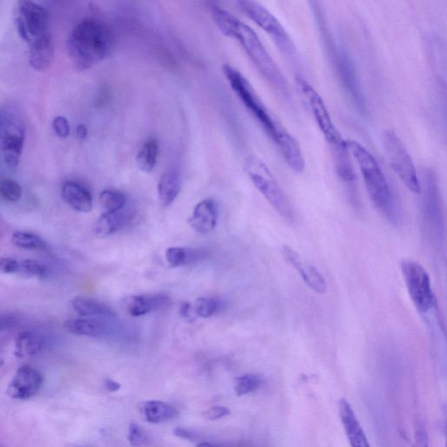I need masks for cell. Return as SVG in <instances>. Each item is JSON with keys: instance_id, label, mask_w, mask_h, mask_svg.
<instances>
[{"instance_id": "cell-6", "label": "cell", "mask_w": 447, "mask_h": 447, "mask_svg": "<svg viewBox=\"0 0 447 447\" xmlns=\"http://www.w3.org/2000/svg\"><path fill=\"white\" fill-rule=\"evenodd\" d=\"M27 135L23 117L14 107L0 109V153L11 168L20 164Z\"/></svg>"}, {"instance_id": "cell-38", "label": "cell", "mask_w": 447, "mask_h": 447, "mask_svg": "<svg viewBox=\"0 0 447 447\" xmlns=\"http://www.w3.org/2000/svg\"><path fill=\"white\" fill-rule=\"evenodd\" d=\"M413 447H430L427 432L422 427H419L415 434V442Z\"/></svg>"}, {"instance_id": "cell-29", "label": "cell", "mask_w": 447, "mask_h": 447, "mask_svg": "<svg viewBox=\"0 0 447 447\" xmlns=\"http://www.w3.org/2000/svg\"><path fill=\"white\" fill-rule=\"evenodd\" d=\"M14 245L27 250H45L47 245L42 238L32 232L18 231L12 236Z\"/></svg>"}, {"instance_id": "cell-13", "label": "cell", "mask_w": 447, "mask_h": 447, "mask_svg": "<svg viewBox=\"0 0 447 447\" xmlns=\"http://www.w3.org/2000/svg\"><path fill=\"white\" fill-rule=\"evenodd\" d=\"M282 253L284 258L295 268L310 290L318 294L326 293L328 290L326 280L316 267L306 261L297 251L290 246H284Z\"/></svg>"}, {"instance_id": "cell-2", "label": "cell", "mask_w": 447, "mask_h": 447, "mask_svg": "<svg viewBox=\"0 0 447 447\" xmlns=\"http://www.w3.org/2000/svg\"><path fill=\"white\" fill-rule=\"evenodd\" d=\"M114 42L112 29L105 22L88 18L69 33L66 49L73 66L84 71L108 58L112 53Z\"/></svg>"}, {"instance_id": "cell-40", "label": "cell", "mask_w": 447, "mask_h": 447, "mask_svg": "<svg viewBox=\"0 0 447 447\" xmlns=\"http://www.w3.org/2000/svg\"><path fill=\"white\" fill-rule=\"evenodd\" d=\"M173 434H174L177 437L183 439H187V441H194L195 435L192 434L190 431L187 429H184V428L177 427L174 431H173Z\"/></svg>"}, {"instance_id": "cell-24", "label": "cell", "mask_w": 447, "mask_h": 447, "mask_svg": "<svg viewBox=\"0 0 447 447\" xmlns=\"http://www.w3.org/2000/svg\"><path fill=\"white\" fill-rule=\"evenodd\" d=\"M206 256L204 250L187 247H169L165 252L166 261L169 267L179 268L201 261Z\"/></svg>"}, {"instance_id": "cell-36", "label": "cell", "mask_w": 447, "mask_h": 447, "mask_svg": "<svg viewBox=\"0 0 447 447\" xmlns=\"http://www.w3.org/2000/svg\"><path fill=\"white\" fill-rule=\"evenodd\" d=\"M230 415V409L225 407V406H214V407L203 412L201 416L204 417L205 419L217 420Z\"/></svg>"}, {"instance_id": "cell-35", "label": "cell", "mask_w": 447, "mask_h": 447, "mask_svg": "<svg viewBox=\"0 0 447 447\" xmlns=\"http://www.w3.org/2000/svg\"><path fill=\"white\" fill-rule=\"evenodd\" d=\"M53 128L55 134L62 139L68 138L70 135V131H71L69 121L65 117L61 116L54 118L53 121Z\"/></svg>"}, {"instance_id": "cell-12", "label": "cell", "mask_w": 447, "mask_h": 447, "mask_svg": "<svg viewBox=\"0 0 447 447\" xmlns=\"http://www.w3.org/2000/svg\"><path fill=\"white\" fill-rule=\"evenodd\" d=\"M424 219L432 228L439 231L442 222L441 194H439L437 177L431 169L423 173Z\"/></svg>"}, {"instance_id": "cell-4", "label": "cell", "mask_w": 447, "mask_h": 447, "mask_svg": "<svg viewBox=\"0 0 447 447\" xmlns=\"http://www.w3.org/2000/svg\"><path fill=\"white\" fill-rule=\"evenodd\" d=\"M223 73L232 90L277 145L288 132L273 118L249 81L238 69L231 65L225 64Z\"/></svg>"}, {"instance_id": "cell-16", "label": "cell", "mask_w": 447, "mask_h": 447, "mask_svg": "<svg viewBox=\"0 0 447 447\" xmlns=\"http://www.w3.org/2000/svg\"><path fill=\"white\" fill-rule=\"evenodd\" d=\"M219 217V210L213 199L198 203L189 220L191 227L199 234H206L214 230Z\"/></svg>"}, {"instance_id": "cell-21", "label": "cell", "mask_w": 447, "mask_h": 447, "mask_svg": "<svg viewBox=\"0 0 447 447\" xmlns=\"http://www.w3.org/2000/svg\"><path fill=\"white\" fill-rule=\"evenodd\" d=\"M65 330L69 333L76 335L90 336V338H102L110 334L109 324L103 319L79 318L66 321Z\"/></svg>"}, {"instance_id": "cell-3", "label": "cell", "mask_w": 447, "mask_h": 447, "mask_svg": "<svg viewBox=\"0 0 447 447\" xmlns=\"http://www.w3.org/2000/svg\"><path fill=\"white\" fill-rule=\"evenodd\" d=\"M347 146L359 167L365 187L373 204L388 219L395 220V202L389 183L379 162L361 143L354 140H347Z\"/></svg>"}, {"instance_id": "cell-33", "label": "cell", "mask_w": 447, "mask_h": 447, "mask_svg": "<svg viewBox=\"0 0 447 447\" xmlns=\"http://www.w3.org/2000/svg\"><path fill=\"white\" fill-rule=\"evenodd\" d=\"M18 273L28 277H44L47 275L46 266L33 260L20 261Z\"/></svg>"}, {"instance_id": "cell-19", "label": "cell", "mask_w": 447, "mask_h": 447, "mask_svg": "<svg viewBox=\"0 0 447 447\" xmlns=\"http://www.w3.org/2000/svg\"><path fill=\"white\" fill-rule=\"evenodd\" d=\"M126 206L117 212L102 214L95 224V234L105 237L116 234L126 227L134 217V212Z\"/></svg>"}, {"instance_id": "cell-28", "label": "cell", "mask_w": 447, "mask_h": 447, "mask_svg": "<svg viewBox=\"0 0 447 447\" xmlns=\"http://www.w3.org/2000/svg\"><path fill=\"white\" fill-rule=\"evenodd\" d=\"M99 201L105 213H114L127 205L128 198L121 191L105 190L100 195Z\"/></svg>"}, {"instance_id": "cell-1", "label": "cell", "mask_w": 447, "mask_h": 447, "mask_svg": "<svg viewBox=\"0 0 447 447\" xmlns=\"http://www.w3.org/2000/svg\"><path fill=\"white\" fill-rule=\"evenodd\" d=\"M210 12L220 32L238 40L261 75L277 91L287 97L290 94L287 81L254 29L216 4H210Z\"/></svg>"}, {"instance_id": "cell-34", "label": "cell", "mask_w": 447, "mask_h": 447, "mask_svg": "<svg viewBox=\"0 0 447 447\" xmlns=\"http://www.w3.org/2000/svg\"><path fill=\"white\" fill-rule=\"evenodd\" d=\"M128 439L131 446L136 447L145 446L150 442L149 434L136 424H131L129 426Z\"/></svg>"}, {"instance_id": "cell-20", "label": "cell", "mask_w": 447, "mask_h": 447, "mask_svg": "<svg viewBox=\"0 0 447 447\" xmlns=\"http://www.w3.org/2000/svg\"><path fill=\"white\" fill-rule=\"evenodd\" d=\"M169 302V297L164 294L131 295L125 301V305L129 315L138 317L164 308Z\"/></svg>"}, {"instance_id": "cell-11", "label": "cell", "mask_w": 447, "mask_h": 447, "mask_svg": "<svg viewBox=\"0 0 447 447\" xmlns=\"http://www.w3.org/2000/svg\"><path fill=\"white\" fill-rule=\"evenodd\" d=\"M50 14L46 6L23 0L18 3L16 25L18 35L30 45L49 32Z\"/></svg>"}, {"instance_id": "cell-37", "label": "cell", "mask_w": 447, "mask_h": 447, "mask_svg": "<svg viewBox=\"0 0 447 447\" xmlns=\"http://www.w3.org/2000/svg\"><path fill=\"white\" fill-rule=\"evenodd\" d=\"M20 270V261L12 258H0V272L12 275L18 273Z\"/></svg>"}, {"instance_id": "cell-17", "label": "cell", "mask_w": 447, "mask_h": 447, "mask_svg": "<svg viewBox=\"0 0 447 447\" xmlns=\"http://www.w3.org/2000/svg\"><path fill=\"white\" fill-rule=\"evenodd\" d=\"M54 57V43L50 33L40 37L29 45V62L37 71H45L51 66Z\"/></svg>"}, {"instance_id": "cell-31", "label": "cell", "mask_w": 447, "mask_h": 447, "mask_svg": "<svg viewBox=\"0 0 447 447\" xmlns=\"http://www.w3.org/2000/svg\"><path fill=\"white\" fill-rule=\"evenodd\" d=\"M261 378L257 375L246 374L235 379L234 391L238 397L254 393L262 386Z\"/></svg>"}, {"instance_id": "cell-18", "label": "cell", "mask_w": 447, "mask_h": 447, "mask_svg": "<svg viewBox=\"0 0 447 447\" xmlns=\"http://www.w3.org/2000/svg\"><path fill=\"white\" fill-rule=\"evenodd\" d=\"M62 198L70 208L79 213H90L93 208V196L86 186L68 181L62 186Z\"/></svg>"}, {"instance_id": "cell-44", "label": "cell", "mask_w": 447, "mask_h": 447, "mask_svg": "<svg viewBox=\"0 0 447 447\" xmlns=\"http://www.w3.org/2000/svg\"><path fill=\"white\" fill-rule=\"evenodd\" d=\"M197 447H217L215 445L210 444L208 442H203L201 444H198Z\"/></svg>"}, {"instance_id": "cell-32", "label": "cell", "mask_w": 447, "mask_h": 447, "mask_svg": "<svg viewBox=\"0 0 447 447\" xmlns=\"http://www.w3.org/2000/svg\"><path fill=\"white\" fill-rule=\"evenodd\" d=\"M0 196L8 202H18L22 196L20 184L13 179H4L0 182Z\"/></svg>"}, {"instance_id": "cell-7", "label": "cell", "mask_w": 447, "mask_h": 447, "mask_svg": "<svg viewBox=\"0 0 447 447\" xmlns=\"http://www.w3.org/2000/svg\"><path fill=\"white\" fill-rule=\"evenodd\" d=\"M383 145L391 167L402 182L412 193H421V182L415 162L397 133L391 129L384 132Z\"/></svg>"}, {"instance_id": "cell-43", "label": "cell", "mask_w": 447, "mask_h": 447, "mask_svg": "<svg viewBox=\"0 0 447 447\" xmlns=\"http://www.w3.org/2000/svg\"><path fill=\"white\" fill-rule=\"evenodd\" d=\"M76 136L81 140L86 139L88 136V129L84 124H79L76 128Z\"/></svg>"}, {"instance_id": "cell-41", "label": "cell", "mask_w": 447, "mask_h": 447, "mask_svg": "<svg viewBox=\"0 0 447 447\" xmlns=\"http://www.w3.org/2000/svg\"><path fill=\"white\" fill-rule=\"evenodd\" d=\"M192 311H193V309H192V306L189 302H184V304L180 306V316L183 317L184 319L191 321Z\"/></svg>"}, {"instance_id": "cell-10", "label": "cell", "mask_w": 447, "mask_h": 447, "mask_svg": "<svg viewBox=\"0 0 447 447\" xmlns=\"http://www.w3.org/2000/svg\"><path fill=\"white\" fill-rule=\"evenodd\" d=\"M401 271L410 297L417 311L427 314L434 309L436 300L426 268L419 262L405 260L401 263Z\"/></svg>"}, {"instance_id": "cell-15", "label": "cell", "mask_w": 447, "mask_h": 447, "mask_svg": "<svg viewBox=\"0 0 447 447\" xmlns=\"http://www.w3.org/2000/svg\"><path fill=\"white\" fill-rule=\"evenodd\" d=\"M340 419L347 439L352 447H371L363 427L361 426L352 405L342 398L338 405Z\"/></svg>"}, {"instance_id": "cell-25", "label": "cell", "mask_w": 447, "mask_h": 447, "mask_svg": "<svg viewBox=\"0 0 447 447\" xmlns=\"http://www.w3.org/2000/svg\"><path fill=\"white\" fill-rule=\"evenodd\" d=\"M44 338L42 335L32 330L22 331L16 340V353L17 356H35L43 348Z\"/></svg>"}, {"instance_id": "cell-23", "label": "cell", "mask_w": 447, "mask_h": 447, "mask_svg": "<svg viewBox=\"0 0 447 447\" xmlns=\"http://www.w3.org/2000/svg\"><path fill=\"white\" fill-rule=\"evenodd\" d=\"M182 187V179L175 169L165 172L160 177L157 184L158 197L162 206L168 208L179 197Z\"/></svg>"}, {"instance_id": "cell-42", "label": "cell", "mask_w": 447, "mask_h": 447, "mask_svg": "<svg viewBox=\"0 0 447 447\" xmlns=\"http://www.w3.org/2000/svg\"><path fill=\"white\" fill-rule=\"evenodd\" d=\"M105 386L108 391H112V393H116V391H119L121 389V384L116 381H114L112 379H106Z\"/></svg>"}, {"instance_id": "cell-5", "label": "cell", "mask_w": 447, "mask_h": 447, "mask_svg": "<svg viewBox=\"0 0 447 447\" xmlns=\"http://www.w3.org/2000/svg\"><path fill=\"white\" fill-rule=\"evenodd\" d=\"M245 171L272 208L286 221H293L294 212L290 202L263 160L256 156L249 157L245 162Z\"/></svg>"}, {"instance_id": "cell-27", "label": "cell", "mask_w": 447, "mask_h": 447, "mask_svg": "<svg viewBox=\"0 0 447 447\" xmlns=\"http://www.w3.org/2000/svg\"><path fill=\"white\" fill-rule=\"evenodd\" d=\"M158 154H160V145L157 140L148 139L136 156V165L140 171L145 173L153 172L157 162Z\"/></svg>"}, {"instance_id": "cell-30", "label": "cell", "mask_w": 447, "mask_h": 447, "mask_svg": "<svg viewBox=\"0 0 447 447\" xmlns=\"http://www.w3.org/2000/svg\"><path fill=\"white\" fill-rule=\"evenodd\" d=\"M224 302L220 299L213 297H202L198 299L192 309L201 318H209L223 309Z\"/></svg>"}, {"instance_id": "cell-39", "label": "cell", "mask_w": 447, "mask_h": 447, "mask_svg": "<svg viewBox=\"0 0 447 447\" xmlns=\"http://www.w3.org/2000/svg\"><path fill=\"white\" fill-rule=\"evenodd\" d=\"M18 319L11 315H0V332L10 330L16 326Z\"/></svg>"}, {"instance_id": "cell-8", "label": "cell", "mask_w": 447, "mask_h": 447, "mask_svg": "<svg viewBox=\"0 0 447 447\" xmlns=\"http://www.w3.org/2000/svg\"><path fill=\"white\" fill-rule=\"evenodd\" d=\"M295 83H297L299 91L304 96L317 126L319 127L321 132L323 133L327 143L330 144L331 153L332 151L348 148L346 140L342 138L341 133L339 132L338 128L335 126L333 121H332L326 105H325L323 99L321 98L318 92L312 87L311 84L305 79L302 78V77H297L295 79Z\"/></svg>"}, {"instance_id": "cell-26", "label": "cell", "mask_w": 447, "mask_h": 447, "mask_svg": "<svg viewBox=\"0 0 447 447\" xmlns=\"http://www.w3.org/2000/svg\"><path fill=\"white\" fill-rule=\"evenodd\" d=\"M143 416L147 422L160 424L175 419L177 410L161 401H148L143 405Z\"/></svg>"}, {"instance_id": "cell-9", "label": "cell", "mask_w": 447, "mask_h": 447, "mask_svg": "<svg viewBox=\"0 0 447 447\" xmlns=\"http://www.w3.org/2000/svg\"><path fill=\"white\" fill-rule=\"evenodd\" d=\"M238 6L250 20H252L262 30L271 37L283 54L288 56H293L297 53V48L294 47L293 40H291L285 28L265 6L253 0H239Z\"/></svg>"}, {"instance_id": "cell-22", "label": "cell", "mask_w": 447, "mask_h": 447, "mask_svg": "<svg viewBox=\"0 0 447 447\" xmlns=\"http://www.w3.org/2000/svg\"><path fill=\"white\" fill-rule=\"evenodd\" d=\"M72 309L86 318L112 319L114 313L108 305L95 299L76 297L71 301Z\"/></svg>"}, {"instance_id": "cell-14", "label": "cell", "mask_w": 447, "mask_h": 447, "mask_svg": "<svg viewBox=\"0 0 447 447\" xmlns=\"http://www.w3.org/2000/svg\"><path fill=\"white\" fill-rule=\"evenodd\" d=\"M42 386V376L37 369L23 365L18 369L7 393L16 400H28L35 396Z\"/></svg>"}]
</instances>
